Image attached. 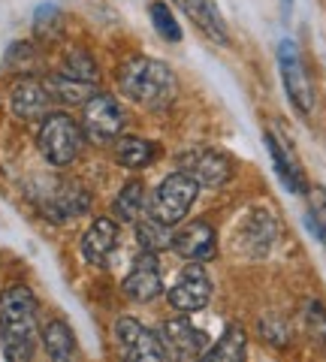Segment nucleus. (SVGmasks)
<instances>
[{"mask_svg":"<svg viewBox=\"0 0 326 362\" xmlns=\"http://www.w3.org/2000/svg\"><path fill=\"white\" fill-rule=\"evenodd\" d=\"M46 88H49V94L58 100V103H85V100L97 90V85L78 82V78H70V76H64V73L49 76L46 78Z\"/></svg>","mask_w":326,"mask_h":362,"instance_id":"obj_23","label":"nucleus"},{"mask_svg":"<svg viewBox=\"0 0 326 362\" xmlns=\"http://www.w3.org/2000/svg\"><path fill=\"white\" fill-rule=\"evenodd\" d=\"M58 18H61V9L54 6V4L37 6V13H33V21H37V33H54V28H58Z\"/></svg>","mask_w":326,"mask_h":362,"instance_id":"obj_29","label":"nucleus"},{"mask_svg":"<svg viewBox=\"0 0 326 362\" xmlns=\"http://www.w3.org/2000/svg\"><path fill=\"white\" fill-rule=\"evenodd\" d=\"M64 76L70 78H78V82H88V85H97L100 82V70H97V61L88 54L85 49H73L70 54L64 58V66H61Z\"/></svg>","mask_w":326,"mask_h":362,"instance_id":"obj_25","label":"nucleus"},{"mask_svg":"<svg viewBox=\"0 0 326 362\" xmlns=\"http://www.w3.org/2000/svg\"><path fill=\"white\" fill-rule=\"evenodd\" d=\"M157 145L142 139V136H118L115 139V160L124 169H145L154 163Z\"/></svg>","mask_w":326,"mask_h":362,"instance_id":"obj_20","label":"nucleus"},{"mask_svg":"<svg viewBox=\"0 0 326 362\" xmlns=\"http://www.w3.org/2000/svg\"><path fill=\"white\" fill-rule=\"evenodd\" d=\"M302 326H305V335L314 344L326 347V308L318 299H305L302 302Z\"/></svg>","mask_w":326,"mask_h":362,"instance_id":"obj_26","label":"nucleus"},{"mask_svg":"<svg viewBox=\"0 0 326 362\" xmlns=\"http://www.w3.org/2000/svg\"><path fill=\"white\" fill-rule=\"evenodd\" d=\"M121 290H124V296L133 302H151V299L161 296L163 293V272H161L157 254L142 251L136 257V263H133V269L127 272Z\"/></svg>","mask_w":326,"mask_h":362,"instance_id":"obj_13","label":"nucleus"},{"mask_svg":"<svg viewBox=\"0 0 326 362\" xmlns=\"http://www.w3.org/2000/svg\"><path fill=\"white\" fill-rule=\"evenodd\" d=\"M118 85L130 103H136L149 112H163L173 106L178 94L175 73L163 61L154 58H130L118 73Z\"/></svg>","mask_w":326,"mask_h":362,"instance_id":"obj_2","label":"nucleus"},{"mask_svg":"<svg viewBox=\"0 0 326 362\" xmlns=\"http://www.w3.org/2000/svg\"><path fill=\"white\" fill-rule=\"evenodd\" d=\"M245 350H248V335H245V329L239 323H230L218 341L211 347H206L202 359H211V362H242Z\"/></svg>","mask_w":326,"mask_h":362,"instance_id":"obj_21","label":"nucleus"},{"mask_svg":"<svg viewBox=\"0 0 326 362\" xmlns=\"http://www.w3.org/2000/svg\"><path fill=\"white\" fill-rule=\"evenodd\" d=\"M197 194H199V185L187 173H182V169H178V173H170L151 194L149 214L166 226H175L187 218L190 206L197 202Z\"/></svg>","mask_w":326,"mask_h":362,"instance_id":"obj_4","label":"nucleus"},{"mask_svg":"<svg viewBox=\"0 0 326 362\" xmlns=\"http://www.w3.org/2000/svg\"><path fill=\"white\" fill-rule=\"evenodd\" d=\"M290 4H293V0H284V6H290Z\"/></svg>","mask_w":326,"mask_h":362,"instance_id":"obj_31","label":"nucleus"},{"mask_svg":"<svg viewBox=\"0 0 326 362\" xmlns=\"http://www.w3.org/2000/svg\"><path fill=\"white\" fill-rule=\"evenodd\" d=\"M161 341L166 347V359H197L206 354L209 347V335L197 329L187 317H173L161 326Z\"/></svg>","mask_w":326,"mask_h":362,"instance_id":"obj_10","label":"nucleus"},{"mask_svg":"<svg viewBox=\"0 0 326 362\" xmlns=\"http://www.w3.org/2000/svg\"><path fill=\"white\" fill-rule=\"evenodd\" d=\"M182 9L185 16L194 21V25L206 33L211 42L218 45H227L230 42V33H227V25H223V16L215 0H182Z\"/></svg>","mask_w":326,"mask_h":362,"instance_id":"obj_18","label":"nucleus"},{"mask_svg":"<svg viewBox=\"0 0 326 362\" xmlns=\"http://www.w3.org/2000/svg\"><path fill=\"white\" fill-rule=\"evenodd\" d=\"M260 329H263L269 344H275V347H284L287 344V326L281 323V317H263Z\"/></svg>","mask_w":326,"mask_h":362,"instance_id":"obj_30","label":"nucleus"},{"mask_svg":"<svg viewBox=\"0 0 326 362\" xmlns=\"http://www.w3.org/2000/svg\"><path fill=\"white\" fill-rule=\"evenodd\" d=\"M266 145H269V154H272V166H275V175L278 181L287 187V194L302 197L308 194V181H305V169H302L299 157L293 154V148L281 139L275 133H266Z\"/></svg>","mask_w":326,"mask_h":362,"instance_id":"obj_14","label":"nucleus"},{"mask_svg":"<svg viewBox=\"0 0 326 362\" xmlns=\"http://www.w3.org/2000/svg\"><path fill=\"white\" fill-rule=\"evenodd\" d=\"M40 341H42L46 354H49L54 362H64V359H73V356H76V335H73V329H70V323L58 320V317L42 326Z\"/></svg>","mask_w":326,"mask_h":362,"instance_id":"obj_19","label":"nucleus"},{"mask_svg":"<svg viewBox=\"0 0 326 362\" xmlns=\"http://www.w3.org/2000/svg\"><path fill=\"white\" fill-rule=\"evenodd\" d=\"M173 251L187 263H209L218 254V233L206 221H190L173 235Z\"/></svg>","mask_w":326,"mask_h":362,"instance_id":"obj_12","label":"nucleus"},{"mask_svg":"<svg viewBox=\"0 0 326 362\" xmlns=\"http://www.w3.org/2000/svg\"><path fill=\"white\" fill-rule=\"evenodd\" d=\"M178 169L187 173L197 181L199 187H223L233 175V160L227 154H221L215 148H206V145H197V148H187L178 154Z\"/></svg>","mask_w":326,"mask_h":362,"instance_id":"obj_7","label":"nucleus"},{"mask_svg":"<svg viewBox=\"0 0 326 362\" xmlns=\"http://www.w3.org/2000/svg\"><path fill=\"white\" fill-rule=\"evenodd\" d=\"M149 16H151L154 30L161 33L166 42H178V40H182V28H178V21H175V16L170 13V6H166V4L154 0V4L149 6Z\"/></svg>","mask_w":326,"mask_h":362,"instance_id":"obj_28","label":"nucleus"},{"mask_svg":"<svg viewBox=\"0 0 326 362\" xmlns=\"http://www.w3.org/2000/svg\"><path fill=\"white\" fill-rule=\"evenodd\" d=\"M88 206H91V197L85 194V187L73 185V181H64V185L54 187L49 197L40 199L42 214H46L49 221H54V223H64V221L78 218V214L88 211Z\"/></svg>","mask_w":326,"mask_h":362,"instance_id":"obj_15","label":"nucleus"},{"mask_svg":"<svg viewBox=\"0 0 326 362\" xmlns=\"http://www.w3.org/2000/svg\"><path fill=\"white\" fill-rule=\"evenodd\" d=\"M40 154L46 157L52 166H70L85 145V130L82 124H76L73 115L66 112H49L40 124V136H37Z\"/></svg>","mask_w":326,"mask_h":362,"instance_id":"obj_3","label":"nucleus"},{"mask_svg":"<svg viewBox=\"0 0 326 362\" xmlns=\"http://www.w3.org/2000/svg\"><path fill=\"white\" fill-rule=\"evenodd\" d=\"M54 97L49 94L46 78H33V76H21L18 82L9 88V109L16 112V118L21 121H40L52 112Z\"/></svg>","mask_w":326,"mask_h":362,"instance_id":"obj_11","label":"nucleus"},{"mask_svg":"<svg viewBox=\"0 0 326 362\" xmlns=\"http://www.w3.org/2000/svg\"><path fill=\"white\" fill-rule=\"evenodd\" d=\"M115 338H118L121 354L127 359H139V362H163L166 359V347L161 341V335L149 329L145 323L133 320V317H118Z\"/></svg>","mask_w":326,"mask_h":362,"instance_id":"obj_8","label":"nucleus"},{"mask_svg":"<svg viewBox=\"0 0 326 362\" xmlns=\"http://www.w3.org/2000/svg\"><path fill=\"white\" fill-rule=\"evenodd\" d=\"M211 299V278L199 263H190L170 287V305L182 314L202 311Z\"/></svg>","mask_w":326,"mask_h":362,"instance_id":"obj_9","label":"nucleus"},{"mask_svg":"<svg viewBox=\"0 0 326 362\" xmlns=\"http://www.w3.org/2000/svg\"><path fill=\"white\" fill-rule=\"evenodd\" d=\"M112 211H115L118 221L124 223H136L145 211V185L139 178H130L124 187H121V194L115 197L112 202Z\"/></svg>","mask_w":326,"mask_h":362,"instance_id":"obj_22","label":"nucleus"},{"mask_svg":"<svg viewBox=\"0 0 326 362\" xmlns=\"http://www.w3.org/2000/svg\"><path fill=\"white\" fill-rule=\"evenodd\" d=\"M275 235H278V226L272 221V214L251 211L248 218H245L242 230H239V245L248 257H266L269 247H272V242H275Z\"/></svg>","mask_w":326,"mask_h":362,"instance_id":"obj_17","label":"nucleus"},{"mask_svg":"<svg viewBox=\"0 0 326 362\" xmlns=\"http://www.w3.org/2000/svg\"><path fill=\"white\" fill-rule=\"evenodd\" d=\"M118 245V223L112 218H94V223L82 235V257L91 266H106Z\"/></svg>","mask_w":326,"mask_h":362,"instance_id":"obj_16","label":"nucleus"},{"mask_svg":"<svg viewBox=\"0 0 326 362\" xmlns=\"http://www.w3.org/2000/svg\"><path fill=\"white\" fill-rule=\"evenodd\" d=\"M124 127H127V112L112 94L94 90L82 103V130H85V139H91L94 145L115 142L124 133Z\"/></svg>","mask_w":326,"mask_h":362,"instance_id":"obj_5","label":"nucleus"},{"mask_svg":"<svg viewBox=\"0 0 326 362\" xmlns=\"http://www.w3.org/2000/svg\"><path fill=\"white\" fill-rule=\"evenodd\" d=\"M305 223L311 235L326 247V190L323 187H311L308 190V214Z\"/></svg>","mask_w":326,"mask_h":362,"instance_id":"obj_27","label":"nucleus"},{"mask_svg":"<svg viewBox=\"0 0 326 362\" xmlns=\"http://www.w3.org/2000/svg\"><path fill=\"white\" fill-rule=\"evenodd\" d=\"M278 70H281V82H284L290 103L296 106L299 115H311L314 112V85H311V76H308L305 64H302V58H299V49H296L293 40H281Z\"/></svg>","mask_w":326,"mask_h":362,"instance_id":"obj_6","label":"nucleus"},{"mask_svg":"<svg viewBox=\"0 0 326 362\" xmlns=\"http://www.w3.org/2000/svg\"><path fill=\"white\" fill-rule=\"evenodd\" d=\"M40 338V302L25 284H13L0 293V347L13 362H28L37 354Z\"/></svg>","mask_w":326,"mask_h":362,"instance_id":"obj_1","label":"nucleus"},{"mask_svg":"<svg viewBox=\"0 0 326 362\" xmlns=\"http://www.w3.org/2000/svg\"><path fill=\"white\" fill-rule=\"evenodd\" d=\"M136 242L142 251H151V254H161L163 247L173 245V235H170V226L154 221L151 214L149 218H139L136 221Z\"/></svg>","mask_w":326,"mask_h":362,"instance_id":"obj_24","label":"nucleus"}]
</instances>
